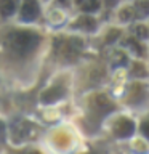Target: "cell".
Listing matches in <instances>:
<instances>
[{
  "instance_id": "obj_10",
  "label": "cell",
  "mask_w": 149,
  "mask_h": 154,
  "mask_svg": "<svg viewBox=\"0 0 149 154\" xmlns=\"http://www.w3.org/2000/svg\"><path fill=\"white\" fill-rule=\"evenodd\" d=\"M144 96V87L141 84H136L132 87V93H130V101H141Z\"/></svg>"
},
{
  "instance_id": "obj_17",
  "label": "cell",
  "mask_w": 149,
  "mask_h": 154,
  "mask_svg": "<svg viewBox=\"0 0 149 154\" xmlns=\"http://www.w3.org/2000/svg\"><path fill=\"white\" fill-rule=\"evenodd\" d=\"M147 72L146 69H144V66L143 64H135L133 66V69H132V75H136V77H144Z\"/></svg>"
},
{
  "instance_id": "obj_5",
  "label": "cell",
  "mask_w": 149,
  "mask_h": 154,
  "mask_svg": "<svg viewBox=\"0 0 149 154\" xmlns=\"http://www.w3.org/2000/svg\"><path fill=\"white\" fill-rule=\"evenodd\" d=\"M38 11H40V8H38L37 0H24L23 8H21L23 21H34L38 16Z\"/></svg>"
},
{
  "instance_id": "obj_20",
  "label": "cell",
  "mask_w": 149,
  "mask_h": 154,
  "mask_svg": "<svg viewBox=\"0 0 149 154\" xmlns=\"http://www.w3.org/2000/svg\"><path fill=\"white\" fill-rule=\"evenodd\" d=\"M59 3H62V5H67V0H59Z\"/></svg>"
},
{
  "instance_id": "obj_2",
  "label": "cell",
  "mask_w": 149,
  "mask_h": 154,
  "mask_svg": "<svg viewBox=\"0 0 149 154\" xmlns=\"http://www.w3.org/2000/svg\"><path fill=\"white\" fill-rule=\"evenodd\" d=\"M82 50V40L80 38H69L66 42H61V38L56 40V51L59 55L64 56V60H74L79 55V51Z\"/></svg>"
},
{
  "instance_id": "obj_21",
  "label": "cell",
  "mask_w": 149,
  "mask_h": 154,
  "mask_svg": "<svg viewBox=\"0 0 149 154\" xmlns=\"http://www.w3.org/2000/svg\"><path fill=\"white\" fill-rule=\"evenodd\" d=\"M75 2H77V3H82V0H75Z\"/></svg>"
},
{
  "instance_id": "obj_16",
  "label": "cell",
  "mask_w": 149,
  "mask_h": 154,
  "mask_svg": "<svg viewBox=\"0 0 149 154\" xmlns=\"http://www.w3.org/2000/svg\"><path fill=\"white\" fill-rule=\"evenodd\" d=\"M119 37H120V31H119V29H111V31L108 32V35H106V42L112 43V42L117 40Z\"/></svg>"
},
{
  "instance_id": "obj_4",
  "label": "cell",
  "mask_w": 149,
  "mask_h": 154,
  "mask_svg": "<svg viewBox=\"0 0 149 154\" xmlns=\"http://www.w3.org/2000/svg\"><path fill=\"white\" fill-rule=\"evenodd\" d=\"M133 132H135V124H133V120H130L127 117L119 119L114 124V135L119 138H128Z\"/></svg>"
},
{
  "instance_id": "obj_7",
  "label": "cell",
  "mask_w": 149,
  "mask_h": 154,
  "mask_svg": "<svg viewBox=\"0 0 149 154\" xmlns=\"http://www.w3.org/2000/svg\"><path fill=\"white\" fill-rule=\"evenodd\" d=\"M18 0H0V14L5 18L11 16L16 10Z\"/></svg>"
},
{
  "instance_id": "obj_18",
  "label": "cell",
  "mask_w": 149,
  "mask_h": 154,
  "mask_svg": "<svg viewBox=\"0 0 149 154\" xmlns=\"http://www.w3.org/2000/svg\"><path fill=\"white\" fill-rule=\"evenodd\" d=\"M141 130H143V133L149 138V119H146V120L141 124Z\"/></svg>"
},
{
  "instance_id": "obj_6",
  "label": "cell",
  "mask_w": 149,
  "mask_h": 154,
  "mask_svg": "<svg viewBox=\"0 0 149 154\" xmlns=\"http://www.w3.org/2000/svg\"><path fill=\"white\" fill-rule=\"evenodd\" d=\"M62 95H64V88L61 85H55L42 93V101L43 103H53V101H58L59 98H62Z\"/></svg>"
},
{
  "instance_id": "obj_9",
  "label": "cell",
  "mask_w": 149,
  "mask_h": 154,
  "mask_svg": "<svg viewBox=\"0 0 149 154\" xmlns=\"http://www.w3.org/2000/svg\"><path fill=\"white\" fill-rule=\"evenodd\" d=\"M133 10H135V14L139 18L147 16L149 14V0H139V2H136Z\"/></svg>"
},
{
  "instance_id": "obj_14",
  "label": "cell",
  "mask_w": 149,
  "mask_h": 154,
  "mask_svg": "<svg viewBox=\"0 0 149 154\" xmlns=\"http://www.w3.org/2000/svg\"><path fill=\"white\" fill-rule=\"evenodd\" d=\"M112 63H114V66H122V64L127 63V56H125L123 53H120V51H115L114 58H112Z\"/></svg>"
},
{
  "instance_id": "obj_12",
  "label": "cell",
  "mask_w": 149,
  "mask_h": 154,
  "mask_svg": "<svg viewBox=\"0 0 149 154\" xmlns=\"http://www.w3.org/2000/svg\"><path fill=\"white\" fill-rule=\"evenodd\" d=\"M132 32L136 37H139V38H146L149 35V29L146 26H143V24H136V26H133L132 27Z\"/></svg>"
},
{
  "instance_id": "obj_19",
  "label": "cell",
  "mask_w": 149,
  "mask_h": 154,
  "mask_svg": "<svg viewBox=\"0 0 149 154\" xmlns=\"http://www.w3.org/2000/svg\"><path fill=\"white\" fill-rule=\"evenodd\" d=\"M104 3L108 5V7H112V5L117 3V0H104Z\"/></svg>"
},
{
  "instance_id": "obj_8",
  "label": "cell",
  "mask_w": 149,
  "mask_h": 154,
  "mask_svg": "<svg viewBox=\"0 0 149 154\" xmlns=\"http://www.w3.org/2000/svg\"><path fill=\"white\" fill-rule=\"evenodd\" d=\"M96 26V21L91 16H80L77 21L74 23V27L84 29V31H93Z\"/></svg>"
},
{
  "instance_id": "obj_11",
  "label": "cell",
  "mask_w": 149,
  "mask_h": 154,
  "mask_svg": "<svg viewBox=\"0 0 149 154\" xmlns=\"http://www.w3.org/2000/svg\"><path fill=\"white\" fill-rule=\"evenodd\" d=\"M99 8V0H82V10L84 11H96Z\"/></svg>"
},
{
  "instance_id": "obj_13",
  "label": "cell",
  "mask_w": 149,
  "mask_h": 154,
  "mask_svg": "<svg viewBox=\"0 0 149 154\" xmlns=\"http://www.w3.org/2000/svg\"><path fill=\"white\" fill-rule=\"evenodd\" d=\"M119 16L122 21H130L133 16H136L135 14V10L133 8H123V10H120V13H119Z\"/></svg>"
},
{
  "instance_id": "obj_1",
  "label": "cell",
  "mask_w": 149,
  "mask_h": 154,
  "mask_svg": "<svg viewBox=\"0 0 149 154\" xmlns=\"http://www.w3.org/2000/svg\"><path fill=\"white\" fill-rule=\"evenodd\" d=\"M38 42H40V35L32 31H14L7 37V45L10 51L18 56L29 55L32 50H35Z\"/></svg>"
},
{
  "instance_id": "obj_15",
  "label": "cell",
  "mask_w": 149,
  "mask_h": 154,
  "mask_svg": "<svg viewBox=\"0 0 149 154\" xmlns=\"http://www.w3.org/2000/svg\"><path fill=\"white\" fill-rule=\"evenodd\" d=\"M127 45L132 47V48H133V51H136L139 56H143V55H144V50H143V47L139 45V42L133 40V38H128V40H127Z\"/></svg>"
},
{
  "instance_id": "obj_3",
  "label": "cell",
  "mask_w": 149,
  "mask_h": 154,
  "mask_svg": "<svg viewBox=\"0 0 149 154\" xmlns=\"http://www.w3.org/2000/svg\"><path fill=\"white\" fill-rule=\"evenodd\" d=\"M90 106H91V109L96 111L98 114H108V112H111V111L114 109L112 101H111L106 95H103V93L95 95L93 98H91V101H90Z\"/></svg>"
}]
</instances>
